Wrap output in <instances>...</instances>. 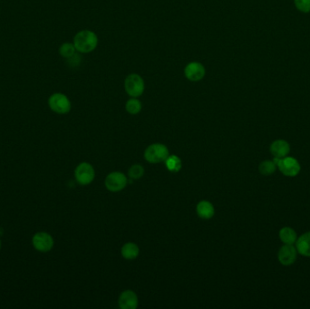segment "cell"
<instances>
[{
	"label": "cell",
	"mask_w": 310,
	"mask_h": 309,
	"mask_svg": "<svg viewBox=\"0 0 310 309\" xmlns=\"http://www.w3.org/2000/svg\"><path fill=\"white\" fill-rule=\"evenodd\" d=\"M73 44L77 51L81 54H89L98 46V37L91 30H82L75 36Z\"/></svg>",
	"instance_id": "1"
},
{
	"label": "cell",
	"mask_w": 310,
	"mask_h": 309,
	"mask_svg": "<svg viewBox=\"0 0 310 309\" xmlns=\"http://www.w3.org/2000/svg\"><path fill=\"white\" fill-rule=\"evenodd\" d=\"M145 81L138 74H130L124 80V90L131 97L138 98L144 93Z\"/></svg>",
	"instance_id": "2"
},
{
	"label": "cell",
	"mask_w": 310,
	"mask_h": 309,
	"mask_svg": "<svg viewBox=\"0 0 310 309\" xmlns=\"http://www.w3.org/2000/svg\"><path fill=\"white\" fill-rule=\"evenodd\" d=\"M48 106L54 113L67 114L71 111L72 104L69 98L61 93H53L48 99Z\"/></svg>",
	"instance_id": "3"
},
{
	"label": "cell",
	"mask_w": 310,
	"mask_h": 309,
	"mask_svg": "<svg viewBox=\"0 0 310 309\" xmlns=\"http://www.w3.org/2000/svg\"><path fill=\"white\" fill-rule=\"evenodd\" d=\"M169 155V150L165 145L161 144L151 145L145 152V160L151 163H160L165 161Z\"/></svg>",
	"instance_id": "4"
},
{
	"label": "cell",
	"mask_w": 310,
	"mask_h": 309,
	"mask_svg": "<svg viewBox=\"0 0 310 309\" xmlns=\"http://www.w3.org/2000/svg\"><path fill=\"white\" fill-rule=\"evenodd\" d=\"M127 183L128 179L123 172L120 171L111 172L104 180V185L106 187V189L112 192H117L124 190L127 186Z\"/></svg>",
	"instance_id": "5"
},
{
	"label": "cell",
	"mask_w": 310,
	"mask_h": 309,
	"mask_svg": "<svg viewBox=\"0 0 310 309\" xmlns=\"http://www.w3.org/2000/svg\"><path fill=\"white\" fill-rule=\"evenodd\" d=\"M75 177L80 185H88L94 180L95 171L90 163L82 162L76 168Z\"/></svg>",
	"instance_id": "6"
},
{
	"label": "cell",
	"mask_w": 310,
	"mask_h": 309,
	"mask_svg": "<svg viewBox=\"0 0 310 309\" xmlns=\"http://www.w3.org/2000/svg\"><path fill=\"white\" fill-rule=\"evenodd\" d=\"M277 167L279 168L282 174L288 177H295L298 175L301 170L299 160L288 156L279 159L277 163Z\"/></svg>",
	"instance_id": "7"
},
{
	"label": "cell",
	"mask_w": 310,
	"mask_h": 309,
	"mask_svg": "<svg viewBox=\"0 0 310 309\" xmlns=\"http://www.w3.org/2000/svg\"><path fill=\"white\" fill-rule=\"evenodd\" d=\"M32 244L37 251L46 253L50 251L54 247V238L47 232H37L32 238Z\"/></svg>",
	"instance_id": "8"
},
{
	"label": "cell",
	"mask_w": 310,
	"mask_h": 309,
	"mask_svg": "<svg viewBox=\"0 0 310 309\" xmlns=\"http://www.w3.org/2000/svg\"><path fill=\"white\" fill-rule=\"evenodd\" d=\"M206 69L202 63L191 62L184 68V77L191 82H199L205 77Z\"/></svg>",
	"instance_id": "9"
},
{
	"label": "cell",
	"mask_w": 310,
	"mask_h": 309,
	"mask_svg": "<svg viewBox=\"0 0 310 309\" xmlns=\"http://www.w3.org/2000/svg\"><path fill=\"white\" fill-rule=\"evenodd\" d=\"M297 255H298V250L296 247H294L293 245L285 244L284 246L279 248L278 259L282 266L290 267L296 262Z\"/></svg>",
	"instance_id": "10"
},
{
	"label": "cell",
	"mask_w": 310,
	"mask_h": 309,
	"mask_svg": "<svg viewBox=\"0 0 310 309\" xmlns=\"http://www.w3.org/2000/svg\"><path fill=\"white\" fill-rule=\"evenodd\" d=\"M118 305L122 309H136L138 307V297L132 290H125L120 295Z\"/></svg>",
	"instance_id": "11"
},
{
	"label": "cell",
	"mask_w": 310,
	"mask_h": 309,
	"mask_svg": "<svg viewBox=\"0 0 310 309\" xmlns=\"http://www.w3.org/2000/svg\"><path fill=\"white\" fill-rule=\"evenodd\" d=\"M270 153L277 158H284L290 154V145L285 140H276L270 145Z\"/></svg>",
	"instance_id": "12"
},
{
	"label": "cell",
	"mask_w": 310,
	"mask_h": 309,
	"mask_svg": "<svg viewBox=\"0 0 310 309\" xmlns=\"http://www.w3.org/2000/svg\"><path fill=\"white\" fill-rule=\"evenodd\" d=\"M296 248L298 253L304 257H310V232H306L300 237H298L296 241Z\"/></svg>",
	"instance_id": "13"
},
{
	"label": "cell",
	"mask_w": 310,
	"mask_h": 309,
	"mask_svg": "<svg viewBox=\"0 0 310 309\" xmlns=\"http://www.w3.org/2000/svg\"><path fill=\"white\" fill-rule=\"evenodd\" d=\"M196 212L198 216L204 220L212 219L215 214V209L210 201H200L196 207Z\"/></svg>",
	"instance_id": "14"
},
{
	"label": "cell",
	"mask_w": 310,
	"mask_h": 309,
	"mask_svg": "<svg viewBox=\"0 0 310 309\" xmlns=\"http://www.w3.org/2000/svg\"><path fill=\"white\" fill-rule=\"evenodd\" d=\"M279 236L280 240L287 245H294L298 239L297 232L290 227L282 228L279 231Z\"/></svg>",
	"instance_id": "15"
},
{
	"label": "cell",
	"mask_w": 310,
	"mask_h": 309,
	"mask_svg": "<svg viewBox=\"0 0 310 309\" xmlns=\"http://www.w3.org/2000/svg\"><path fill=\"white\" fill-rule=\"evenodd\" d=\"M121 253L125 259L133 260L139 256L140 248L135 243H125L121 249Z\"/></svg>",
	"instance_id": "16"
},
{
	"label": "cell",
	"mask_w": 310,
	"mask_h": 309,
	"mask_svg": "<svg viewBox=\"0 0 310 309\" xmlns=\"http://www.w3.org/2000/svg\"><path fill=\"white\" fill-rule=\"evenodd\" d=\"M165 165L167 169L171 172H178L181 170L182 163L181 159L178 156L169 155L165 160Z\"/></svg>",
	"instance_id": "17"
},
{
	"label": "cell",
	"mask_w": 310,
	"mask_h": 309,
	"mask_svg": "<svg viewBox=\"0 0 310 309\" xmlns=\"http://www.w3.org/2000/svg\"><path fill=\"white\" fill-rule=\"evenodd\" d=\"M277 169V165L273 160H264L259 166L258 170L262 175L269 176L273 174Z\"/></svg>",
	"instance_id": "18"
},
{
	"label": "cell",
	"mask_w": 310,
	"mask_h": 309,
	"mask_svg": "<svg viewBox=\"0 0 310 309\" xmlns=\"http://www.w3.org/2000/svg\"><path fill=\"white\" fill-rule=\"evenodd\" d=\"M142 107H143V106H142V103L140 102L137 98L135 97H131V99H129V100L126 102V104H125L126 111H127L130 114H133V115L139 114L140 112H141V110H142Z\"/></svg>",
	"instance_id": "19"
},
{
	"label": "cell",
	"mask_w": 310,
	"mask_h": 309,
	"mask_svg": "<svg viewBox=\"0 0 310 309\" xmlns=\"http://www.w3.org/2000/svg\"><path fill=\"white\" fill-rule=\"evenodd\" d=\"M76 47L72 43H64L61 45V47H59V54L61 57L64 58H70L76 54Z\"/></svg>",
	"instance_id": "20"
},
{
	"label": "cell",
	"mask_w": 310,
	"mask_h": 309,
	"mask_svg": "<svg viewBox=\"0 0 310 309\" xmlns=\"http://www.w3.org/2000/svg\"><path fill=\"white\" fill-rule=\"evenodd\" d=\"M145 174V169L142 165L134 164L130 168L128 175L132 180H139Z\"/></svg>",
	"instance_id": "21"
},
{
	"label": "cell",
	"mask_w": 310,
	"mask_h": 309,
	"mask_svg": "<svg viewBox=\"0 0 310 309\" xmlns=\"http://www.w3.org/2000/svg\"><path fill=\"white\" fill-rule=\"evenodd\" d=\"M295 6L302 13H310V0H294Z\"/></svg>",
	"instance_id": "22"
},
{
	"label": "cell",
	"mask_w": 310,
	"mask_h": 309,
	"mask_svg": "<svg viewBox=\"0 0 310 309\" xmlns=\"http://www.w3.org/2000/svg\"><path fill=\"white\" fill-rule=\"evenodd\" d=\"M0 249H1V240H0Z\"/></svg>",
	"instance_id": "23"
}]
</instances>
